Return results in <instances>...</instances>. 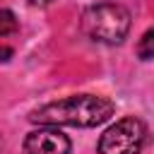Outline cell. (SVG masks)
Here are the masks:
<instances>
[{"label": "cell", "mask_w": 154, "mask_h": 154, "mask_svg": "<svg viewBox=\"0 0 154 154\" xmlns=\"http://www.w3.org/2000/svg\"><path fill=\"white\" fill-rule=\"evenodd\" d=\"M116 106L111 99L99 94H75L60 101L43 103L29 113V120L36 125H67V128H96L113 116Z\"/></svg>", "instance_id": "cell-1"}, {"label": "cell", "mask_w": 154, "mask_h": 154, "mask_svg": "<svg viewBox=\"0 0 154 154\" xmlns=\"http://www.w3.org/2000/svg\"><path fill=\"white\" fill-rule=\"evenodd\" d=\"M12 55V48H0V60H10Z\"/></svg>", "instance_id": "cell-8"}, {"label": "cell", "mask_w": 154, "mask_h": 154, "mask_svg": "<svg viewBox=\"0 0 154 154\" xmlns=\"http://www.w3.org/2000/svg\"><path fill=\"white\" fill-rule=\"evenodd\" d=\"M72 144L67 135H63L53 125H43L31 130L24 137V154H70Z\"/></svg>", "instance_id": "cell-4"}, {"label": "cell", "mask_w": 154, "mask_h": 154, "mask_svg": "<svg viewBox=\"0 0 154 154\" xmlns=\"http://www.w3.org/2000/svg\"><path fill=\"white\" fill-rule=\"evenodd\" d=\"M137 55H140L142 60H152V58H154V26L142 34V38H140V43H137Z\"/></svg>", "instance_id": "cell-5"}, {"label": "cell", "mask_w": 154, "mask_h": 154, "mask_svg": "<svg viewBox=\"0 0 154 154\" xmlns=\"http://www.w3.org/2000/svg\"><path fill=\"white\" fill-rule=\"evenodd\" d=\"M147 137H149L147 125L140 118L128 116L113 123L99 137L96 152L99 154H140L142 147L147 144Z\"/></svg>", "instance_id": "cell-3"}, {"label": "cell", "mask_w": 154, "mask_h": 154, "mask_svg": "<svg viewBox=\"0 0 154 154\" xmlns=\"http://www.w3.org/2000/svg\"><path fill=\"white\" fill-rule=\"evenodd\" d=\"M130 24H132L130 10L123 7L120 2L103 0L89 5L82 12V31L99 43H108V46L123 43L130 31Z\"/></svg>", "instance_id": "cell-2"}, {"label": "cell", "mask_w": 154, "mask_h": 154, "mask_svg": "<svg viewBox=\"0 0 154 154\" xmlns=\"http://www.w3.org/2000/svg\"><path fill=\"white\" fill-rule=\"evenodd\" d=\"M29 5H34V7H48L51 2H55V0H26Z\"/></svg>", "instance_id": "cell-7"}, {"label": "cell", "mask_w": 154, "mask_h": 154, "mask_svg": "<svg viewBox=\"0 0 154 154\" xmlns=\"http://www.w3.org/2000/svg\"><path fill=\"white\" fill-rule=\"evenodd\" d=\"M17 17H14V12L12 10H0V38H5V36H10V34H14L17 31Z\"/></svg>", "instance_id": "cell-6"}]
</instances>
